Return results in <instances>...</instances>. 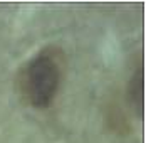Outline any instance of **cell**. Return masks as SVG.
Returning <instances> with one entry per match:
<instances>
[{"instance_id": "7a4b0ae2", "label": "cell", "mask_w": 146, "mask_h": 143, "mask_svg": "<svg viewBox=\"0 0 146 143\" xmlns=\"http://www.w3.org/2000/svg\"><path fill=\"white\" fill-rule=\"evenodd\" d=\"M128 101L131 108L136 111V114L141 116V111H143V64H141L139 56L136 59V67L128 83Z\"/></svg>"}, {"instance_id": "6da1fadb", "label": "cell", "mask_w": 146, "mask_h": 143, "mask_svg": "<svg viewBox=\"0 0 146 143\" xmlns=\"http://www.w3.org/2000/svg\"><path fill=\"white\" fill-rule=\"evenodd\" d=\"M64 76V52L59 45H47L19 69L17 89L32 108H49L59 93Z\"/></svg>"}, {"instance_id": "3957f363", "label": "cell", "mask_w": 146, "mask_h": 143, "mask_svg": "<svg viewBox=\"0 0 146 143\" xmlns=\"http://www.w3.org/2000/svg\"><path fill=\"white\" fill-rule=\"evenodd\" d=\"M108 123L114 128V131L117 133H126L129 126H128V121L124 118V114L121 111V108L116 104H111L109 110H108Z\"/></svg>"}]
</instances>
